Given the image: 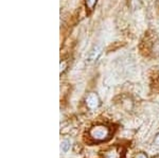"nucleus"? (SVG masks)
<instances>
[{"mask_svg":"<svg viewBox=\"0 0 159 158\" xmlns=\"http://www.w3.org/2000/svg\"><path fill=\"white\" fill-rule=\"evenodd\" d=\"M110 135V131L108 127L104 125H97L90 129L89 131V136L96 141H104L108 139Z\"/></svg>","mask_w":159,"mask_h":158,"instance_id":"f257e3e1","label":"nucleus"},{"mask_svg":"<svg viewBox=\"0 0 159 158\" xmlns=\"http://www.w3.org/2000/svg\"><path fill=\"white\" fill-rule=\"evenodd\" d=\"M86 105L89 109H96L100 106V99L97 93H90L86 97Z\"/></svg>","mask_w":159,"mask_h":158,"instance_id":"f03ea898","label":"nucleus"},{"mask_svg":"<svg viewBox=\"0 0 159 158\" xmlns=\"http://www.w3.org/2000/svg\"><path fill=\"white\" fill-rule=\"evenodd\" d=\"M101 54H102V48L100 47V46H94L90 50V52H89L87 61H88V62H94V61L98 60Z\"/></svg>","mask_w":159,"mask_h":158,"instance_id":"7ed1b4c3","label":"nucleus"},{"mask_svg":"<svg viewBox=\"0 0 159 158\" xmlns=\"http://www.w3.org/2000/svg\"><path fill=\"white\" fill-rule=\"evenodd\" d=\"M105 158H121V152L119 147H114L105 153Z\"/></svg>","mask_w":159,"mask_h":158,"instance_id":"20e7f679","label":"nucleus"},{"mask_svg":"<svg viewBox=\"0 0 159 158\" xmlns=\"http://www.w3.org/2000/svg\"><path fill=\"white\" fill-rule=\"evenodd\" d=\"M61 150H63V152H68V150L70 149V141L69 140H64V141H61Z\"/></svg>","mask_w":159,"mask_h":158,"instance_id":"39448f33","label":"nucleus"},{"mask_svg":"<svg viewBox=\"0 0 159 158\" xmlns=\"http://www.w3.org/2000/svg\"><path fill=\"white\" fill-rule=\"evenodd\" d=\"M97 1L98 0H86V7L91 11V10H93L94 6L97 4Z\"/></svg>","mask_w":159,"mask_h":158,"instance_id":"423d86ee","label":"nucleus"},{"mask_svg":"<svg viewBox=\"0 0 159 158\" xmlns=\"http://www.w3.org/2000/svg\"><path fill=\"white\" fill-rule=\"evenodd\" d=\"M134 158H148V156L144 154V153H138Z\"/></svg>","mask_w":159,"mask_h":158,"instance_id":"0eeeda50","label":"nucleus"}]
</instances>
